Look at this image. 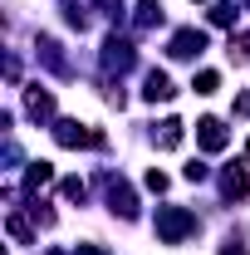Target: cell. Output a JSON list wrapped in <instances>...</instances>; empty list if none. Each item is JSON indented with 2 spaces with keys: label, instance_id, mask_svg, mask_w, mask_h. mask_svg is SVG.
<instances>
[{
  "label": "cell",
  "instance_id": "9",
  "mask_svg": "<svg viewBox=\"0 0 250 255\" xmlns=\"http://www.w3.org/2000/svg\"><path fill=\"white\" fill-rule=\"evenodd\" d=\"M152 142L162 147V152H172V147H182V123H177V118H162V123L152 128Z\"/></svg>",
  "mask_w": 250,
  "mask_h": 255
},
{
  "label": "cell",
  "instance_id": "10",
  "mask_svg": "<svg viewBox=\"0 0 250 255\" xmlns=\"http://www.w3.org/2000/svg\"><path fill=\"white\" fill-rule=\"evenodd\" d=\"M221 191H226V196H246V191H250L246 167H226V172H221Z\"/></svg>",
  "mask_w": 250,
  "mask_h": 255
},
{
  "label": "cell",
  "instance_id": "16",
  "mask_svg": "<svg viewBox=\"0 0 250 255\" xmlns=\"http://www.w3.org/2000/svg\"><path fill=\"white\" fill-rule=\"evenodd\" d=\"M59 191H64V201H84V196H89V187H84L79 177H64V182H59Z\"/></svg>",
  "mask_w": 250,
  "mask_h": 255
},
{
  "label": "cell",
  "instance_id": "12",
  "mask_svg": "<svg viewBox=\"0 0 250 255\" xmlns=\"http://www.w3.org/2000/svg\"><path fill=\"white\" fill-rule=\"evenodd\" d=\"M34 49H39V59L49 64V69H54V74H69V64L59 59V44H54V39H49V34H39V44H34Z\"/></svg>",
  "mask_w": 250,
  "mask_h": 255
},
{
  "label": "cell",
  "instance_id": "8",
  "mask_svg": "<svg viewBox=\"0 0 250 255\" xmlns=\"http://www.w3.org/2000/svg\"><path fill=\"white\" fill-rule=\"evenodd\" d=\"M172 94H177V84H172L162 69H147V79H142V98H147V103H167Z\"/></svg>",
  "mask_w": 250,
  "mask_h": 255
},
{
  "label": "cell",
  "instance_id": "25",
  "mask_svg": "<svg viewBox=\"0 0 250 255\" xmlns=\"http://www.w3.org/2000/svg\"><path fill=\"white\" fill-rule=\"evenodd\" d=\"M246 152H250V147H246Z\"/></svg>",
  "mask_w": 250,
  "mask_h": 255
},
{
  "label": "cell",
  "instance_id": "2",
  "mask_svg": "<svg viewBox=\"0 0 250 255\" xmlns=\"http://www.w3.org/2000/svg\"><path fill=\"white\" fill-rule=\"evenodd\" d=\"M54 142L59 147H103V132H94L89 123H79V118H59L54 123Z\"/></svg>",
  "mask_w": 250,
  "mask_h": 255
},
{
  "label": "cell",
  "instance_id": "22",
  "mask_svg": "<svg viewBox=\"0 0 250 255\" xmlns=\"http://www.w3.org/2000/svg\"><path fill=\"white\" fill-rule=\"evenodd\" d=\"M236 113H241V118L250 113V94H241V98H236Z\"/></svg>",
  "mask_w": 250,
  "mask_h": 255
},
{
  "label": "cell",
  "instance_id": "11",
  "mask_svg": "<svg viewBox=\"0 0 250 255\" xmlns=\"http://www.w3.org/2000/svg\"><path fill=\"white\" fill-rule=\"evenodd\" d=\"M54 182V167L49 162H30L25 167V191H39V187H49Z\"/></svg>",
  "mask_w": 250,
  "mask_h": 255
},
{
  "label": "cell",
  "instance_id": "5",
  "mask_svg": "<svg viewBox=\"0 0 250 255\" xmlns=\"http://www.w3.org/2000/svg\"><path fill=\"white\" fill-rule=\"evenodd\" d=\"M201 49H206V34H201V30H177L172 44H167L172 59H201Z\"/></svg>",
  "mask_w": 250,
  "mask_h": 255
},
{
  "label": "cell",
  "instance_id": "23",
  "mask_svg": "<svg viewBox=\"0 0 250 255\" xmlns=\"http://www.w3.org/2000/svg\"><path fill=\"white\" fill-rule=\"evenodd\" d=\"M74 255H108V251H98V246H74Z\"/></svg>",
  "mask_w": 250,
  "mask_h": 255
},
{
  "label": "cell",
  "instance_id": "7",
  "mask_svg": "<svg viewBox=\"0 0 250 255\" xmlns=\"http://www.w3.org/2000/svg\"><path fill=\"white\" fill-rule=\"evenodd\" d=\"M25 113H30L34 123L54 118V94H49V89H39V84H34V89H25Z\"/></svg>",
  "mask_w": 250,
  "mask_h": 255
},
{
  "label": "cell",
  "instance_id": "14",
  "mask_svg": "<svg viewBox=\"0 0 250 255\" xmlns=\"http://www.w3.org/2000/svg\"><path fill=\"white\" fill-rule=\"evenodd\" d=\"M157 20H162V0H137V25L152 30Z\"/></svg>",
  "mask_w": 250,
  "mask_h": 255
},
{
  "label": "cell",
  "instance_id": "21",
  "mask_svg": "<svg viewBox=\"0 0 250 255\" xmlns=\"http://www.w3.org/2000/svg\"><path fill=\"white\" fill-rule=\"evenodd\" d=\"M221 255H250V251H246V246H241V241H236V236H231V241L221 246Z\"/></svg>",
  "mask_w": 250,
  "mask_h": 255
},
{
  "label": "cell",
  "instance_id": "13",
  "mask_svg": "<svg viewBox=\"0 0 250 255\" xmlns=\"http://www.w3.org/2000/svg\"><path fill=\"white\" fill-rule=\"evenodd\" d=\"M5 231H10V241H15V246H30V241H34L30 221H25L20 211H10V216H5Z\"/></svg>",
  "mask_w": 250,
  "mask_h": 255
},
{
  "label": "cell",
  "instance_id": "3",
  "mask_svg": "<svg viewBox=\"0 0 250 255\" xmlns=\"http://www.w3.org/2000/svg\"><path fill=\"white\" fill-rule=\"evenodd\" d=\"M103 191H108V206H113V216H123V221H132V216H137V196H132V187H127L123 177L103 172Z\"/></svg>",
  "mask_w": 250,
  "mask_h": 255
},
{
  "label": "cell",
  "instance_id": "24",
  "mask_svg": "<svg viewBox=\"0 0 250 255\" xmlns=\"http://www.w3.org/2000/svg\"><path fill=\"white\" fill-rule=\"evenodd\" d=\"M49 255H64V251H49Z\"/></svg>",
  "mask_w": 250,
  "mask_h": 255
},
{
  "label": "cell",
  "instance_id": "6",
  "mask_svg": "<svg viewBox=\"0 0 250 255\" xmlns=\"http://www.w3.org/2000/svg\"><path fill=\"white\" fill-rule=\"evenodd\" d=\"M196 142H201L206 152H221V147L231 142V132H226L221 118H201V123H196Z\"/></svg>",
  "mask_w": 250,
  "mask_h": 255
},
{
  "label": "cell",
  "instance_id": "18",
  "mask_svg": "<svg viewBox=\"0 0 250 255\" xmlns=\"http://www.w3.org/2000/svg\"><path fill=\"white\" fill-rule=\"evenodd\" d=\"M231 54H236V59H246V64H250V30H241V34L231 30Z\"/></svg>",
  "mask_w": 250,
  "mask_h": 255
},
{
  "label": "cell",
  "instance_id": "15",
  "mask_svg": "<svg viewBox=\"0 0 250 255\" xmlns=\"http://www.w3.org/2000/svg\"><path fill=\"white\" fill-rule=\"evenodd\" d=\"M191 89H196V94H216V89H221V74H216V69H201Z\"/></svg>",
  "mask_w": 250,
  "mask_h": 255
},
{
  "label": "cell",
  "instance_id": "26",
  "mask_svg": "<svg viewBox=\"0 0 250 255\" xmlns=\"http://www.w3.org/2000/svg\"><path fill=\"white\" fill-rule=\"evenodd\" d=\"M246 5H250V0H246Z\"/></svg>",
  "mask_w": 250,
  "mask_h": 255
},
{
  "label": "cell",
  "instance_id": "17",
  "mask_svg": "<svg viewBox=\"0 0 250 255\" xmlns=\"http://www.w3.org/2000/svg\"><path fill=\"white\" fill-rule=\"evenodd\" d=\"M64 20H69L74 30H84V25H89V15H84V5H79V0H64Z\"/></svg>",
  "mask_w": 250,
  "mask_h": 255
},
{
  "label": "cell",
  "instance_id": "4",
  "mask_svg": "<svg viewBox=\"0 0 250 255\" xmlns=\"http://www.w3.org/2000/svg\"><path fill=\"white\" fill-rule=\"evenodd\" d=\"M137 64V49H132V39H118V34H108L103 39V69L108 74H127Z\"/></svg>",
  "mask_w": 250,
  "mask_h": 255
},
{
  "label": "cell",
  "instance_id": "19",
  "mask_svg": "<svg viewBox=\"0 0 250 255\" xmlns=\"http://www.w3.org/2000/svg\"><path fill=\"white\" fill-rule=\"evenodd\" d=\"M211 25L231 30V25H236V5H211Z\"/></svg>",
  "mask_w": 250,
  "mask_h": 255
},
{
  "label": "cell",
  "instance_id": "1",
  "mask_svg": "<svg viewBox=\"0 0 250 255\" xmlns=\"http://www.w3.org/2000/svg\"><path fill=\"white\" fill-rule=\"evenodd\" d=\"M187 236H196V216L187 206H157V241L162 246H182Z\"/></svg>",
  "mask_w": 250,
  "mask_h": 255
},
{
  "label": "cell",
  "instance_id": "20",
  "mask_svg": "<svg viewBox=\"0 0 250 255\" xmlns=\"http://www.w3.org/2000/svg\"><path fill=\"white\" fill-rule=\"evenodd\" d=\"M142 182H147V191H167V172H157V167H152Z\"/></svg>",
  "mask_w": 250,
  "mask_h": 255
}]
</instances>
